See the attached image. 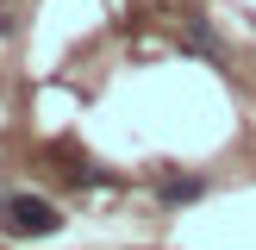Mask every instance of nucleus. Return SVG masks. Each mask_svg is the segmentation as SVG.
Segmentation results:
<instances>
[{
  "label": "nucleus",
  "instance_id": "2",
  "mask_svg": "<svg viewBox=\"0 0 256 250\" xmlns=\"http://www.w3.org/2000/svg\"><path fill=\"white\" fill-rule=\"evenodd\" d=\"M200 194H206L200 175H162V182H156V200H162V206H194Z\"/></svg>",
  "mask_w": 256,
  "mask_h": 250
},
{
  "label": "nucleus",
  "instance_id": "3",
  "mask_svg": "<svg viewBox=\"0 0 256 250\" xmlns=\"http://www.w3.org/2000/svg\"><path fill=\"white\" fill-rule=\"evenodd\" d=\"M188 50H200V56H219V32H212V19H188Z\"/></svg>",
  "mask_w": 256,
  "mask_h": 250
},
{
  "label": "nucleus",
  "instance_id": "1",
  "mask_svg": "<svg viewBox=\"0 0 256 250\" xmlns=\"http://www.w3.org/2000/svg\"><path fill=\"white\" fill-rule=\"evenodd\" d=\"M62 225H69V212L50 194H32V188H6L0 194V238H12V244H44Z\"/></svg>",
  "mask_w": 256,
  "mask_h": 250
}]
</instances>
